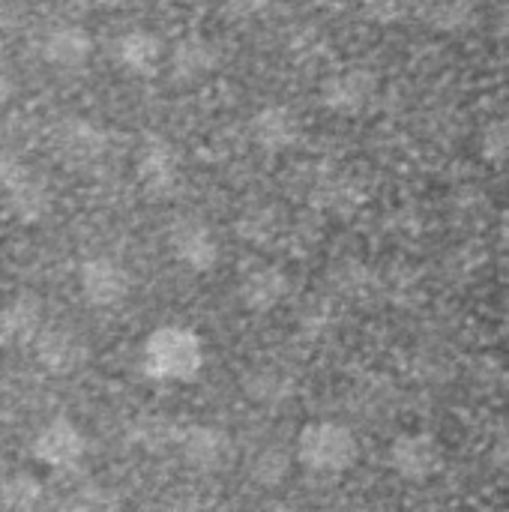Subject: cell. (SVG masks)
Instances as JSON below:
<instances>
[{"label": "cell", "mask_w": 509, "mask_h": 512, "mask_svg": "<svg viewBox=\"0 0 509 512\" xmlns=\"http://www.w3.org/2000/svg\"><path fill=\"white\" fill-rule=\"evenodd\" d=\"M204 366L201 336L180 324L156 327L144 342V372L162 384H189Z\"/></svg>", "instance_id": "1"}, {"label": "cell", "mask_w": 509, "mask_h": 512, "mask_svg": "<svg viewBox=\"0 0 509 512\" xmlns=\"http://www.w3.org/2000/svg\"><path fill=\"white\" fill-rule=\"evenodd\" d=\"M297 459L306 471L321 477H339L360 459L357 435L336 420H312L297 435Z\"/></svg>", "instance_id": "2"}, {"label": "cell", "mask_w": 509, "mask_h": 512, "mask_svg": "<svg viewBox=\"0 0 509 512\" xmlns=\"http://www.w3.org/2000/svg\"><path fill=\"white\" fill-rule=\"evenodd\" d=\"M30 453L45 468L72 471L81 465V459L87 453V438L78 429V423H72L69 417H54L39 429V435L30 444Z\"/></svg>", "instance_id": "3"}, {"label": "cell", "mask_w": 509, "mask_h": 512, "mask_svg": "<svg viewBox=\"0 0 509 512\" xmlns=\"http://www.w3.org/2000/svg\"><path fill=\"white\" fill-rule=\"evenodd\" d=\"M135 174L150 198H171L180 186V153L165 138H144L135 156Z\"/></svg>", "instance_id": "4"}, {"label": "cell", "mask_w": 509, "mask_h": 512, "mask_svg": "<svg viewBox=\"0 0 509 512\" xmlns=\"http://www.w3.org/2000/svg\"><path fill=\"white\" fill-rule=\"evenodd\" d=\"M78 288L84 294V300L96 309H114L120 306L129 291H132V279H129V270L108 258V255H96V258H87L81 267H78Z\"/></svg>", "instance_id": "5"}, {"label": "cell", "mask_w": 509, "mask_h": 512, "mask_svg": "<svg viewBox=\"0 0 509 512\" xmlns=\"http://www.w3.org/2000/svg\"><path fill=\"white\" fill-rule=\"evenodd\" d=\"M378 93V75L363 69V66H354V69H342L336 75H330L324 84H321V102L327 111L333 114H342V117H354V114H363L372 99Z\"/></svg>", "instance_id": "6"}, {"label": "cell", "mask_w": 509, "mask_h": 512, "mask_svg": "<svg viewBox=\"0 0 509 512\" xmlns=\"http://www.w3.org/2000/svg\"><path fill=\"white\" fill-rule=\"evenodd\" d=\"M3 189H6V204H9V213L24 222V225H33V222H42L48 213H51V189L45 180L33 177L24 165H9L6 162V171H3Z\"/></svg>", "instance_id": "7"}, {"label": "cell", "mask_w": 509, "mask_h": 512, "mask_svg": "<svg viewBox=\"0 0 509 512\" xmlns=\"http://www.w3.org/2000/svg\"><path fill=\"white\" fill-rule=\"evenodd\" d=\"M177 447H180L183 462H186L192 471H198V474H216V471H222V468L231 462V456H234L231 438H228L222 429L204 426V423L186 426V429L180 432Z\"/></svg>", "instance_id": "8"}, {"label": "cell", "mask_w": 509, "mask_h": 512, "mask_svg": "<svg viewBox=\"0 0 509 512\" xmlns=\"http://www.w3.org/2000/svg\"><path fill=\"white\" fill-rule=\"evenodd\" d=\"M33 354L45 372L63 378V375L78 372L87 363L90 345L81 339V333H75L69 327H45L39 333V339L33 342Z\"/></svg>", "instance_id": "9"}, {"label": "cell", "mask_w": 509, "mask_h": 512, "mask_svg": "<svg viewBox=\"0 0 509 512\" xmlns=\"http://www.w3.org/2000/svg\"><path fill=\"white\" fill-rule=\"evenodd\" d=\"M174 258L192 273H210L219 261V240L201 219H177L168 231Z\"/></svg>", "instance_id": "10"}, {"label": "cell", "mask_w": 509, "mask_h": 512, "mask_svg": "<svg viewBox=\"0 0 509 512\" xmlns=\"http://www.w3.org/2000/svg\"><path fill=\"white\" fill-rule=\"evenodd\" d=\"M387 462L405 483H426L441 468V450L432 435L408 432L390 444Z\"/></svg>", "instance_id": "11"}, {"label": "cell", "mask_w": 509, "mask_h": 512, "mask_svg": "<svg viewBox=\"0 0 509 512\" xmlns=\"http://www.w3.org/2000/svg\"><path fill=\"white\" fill-rule=\"evenodd\" d=\"M249 135L264 153H282L300 138V120L288 105L273 102V105H264L261 111H255V117L249 123Z\"/></svg>", "instance_id": "12"}, {"label": "cell", "mask_w": 509, "mask_h": 512, "mask_svg": "<svg viewBox=\"0 0 509 512\" xmlns=\"http://www.w3.org/2000/svg\"><path fill=\"white\" fill-rule=\"evenodd\" d=\"M216 66H219V48L207 36L192 33L171 48V75L180 84H195L210 72H216Z\"/></svg>", "instance_id": "13"}, {"label": "cell", "mask_w": 509, "mask_h": 512, "mask_svg": "<svg viewBox=\"0 0 509 512\" xmlns=\"http://www.w3.org/2000/svg\"><path fill=\"white\" fill-rule=\"evenodd\" d=\"M288 273L276 264H264V267H255L243 276L240 282V303L255 312V315H264L270 309H276L285 297H288Z\"/></svg>", "instance_id": "14"}, {"label": "cell", "mask_w": 509, "mask_h": 512, "mask_svg": "<svg viewBox=\"0 0 509 512\" xmlns=\"http://www.w3.org/2000/svg\"><path fill=\"white\" fill-rule=\"evenodd\" d=\"M93 54V36L81 24H57L42 39V57L57 69H78Z\"/></svg>", "instance_id": "15"}, {"label": "cell", "mask_w": 509, "mask_h": 512, "mask_svg": "<svg viewBox=\"0 0 509 512\" xmlns=\"http://www.w3.org/2000/svg\"><path fill=\"white\" fill-rule=\"evenodd\" d=\"M54 147L57 156L66 159L69 165H87L105 150V135L87 120H66L57 126Z\"/></svg>", "instance_id": "16"}, {"label": "cell", "mask_w": 509, "mask_h": 512, "mask_svg": "<svg viewBox=\"0 0 509 512\" xmlns=\"http://www.w3.org/2000/svg\"><path fill=\"white\" fill-rule=\"evenodd\" d=\"M117 63L132 75H153L162 63V39L150 30H126L114 45Z\"/></svg>", "instance_id": "17"}, {"label": "cell", "mask_w": 509, "mask_h": 512, "mask_svg": "<svg viewBox=\"0 0 509 512\" xmlns=\"http://www.w3.org/2000/svg\"><path fill=\"white\" fill-rule=\"evenodd\" d=\"M3 339L6 342H18V345H27V342H36L39 333L45 330L42 327V303L30 294H21L15 300L6 303L3 309Z\"/></svg>", "instance_id": "18"}, {"label": "cell", "mask_w": 509, "mask_h": 512, "mask_svg": "<svg viewBox=\"0 0 509 512\" xmlns=\"http://www.w3.org/2000/svg\"><path fill=\"white\" fill-rule=\"evenodd\" d=\"M243 393L258 405H282L294 393V384L279 369H252L243 375Z\"/></svg>", "instance_id": "19"}, {"label": "cell", "mask_w": 509, "mask_h": 512, "mask_svg": "<svg viewBox=\"0 0 509 512\" xmlns=\"http://www.w3.org/2000/svg\"><path fill=\"white\" fill-rule=\"evenodd\" d=\"M0 495H3V510L6 512H36V507L45 498V489H42L39 477L18 471V474H9L3 480Z\"/></svg>", "instance_id": "20"}, {"label": "cell", "mask_w": 509, "mask_h": 512, "mask_svg": "<svg viewBox=\"0 0 509 512\" xmlns=\"http://www.w3.org/2000/svg\"><path fill=\"white\" fill-rule=\"evenodd\" d=\"M291 474V453L285 447H264L249 468V477L261 486V489H279Z\"/></svg>", "instance_id": "21"}, {"label": "cell", "mask_w": 509, "mask_h": 512, "mask_svg": "<svg viewBox=\"0 0 509 512\" xmlns=\"http://www.w3.org/2000/svg\"><path fill=\"white\" fill-rule=\"evenodd\" d=\"M180 432H183V429H177V426H174L171 420H165V417H144V420L135 426V441H138L144 450L156 453V450H165V447L177 444V441H180Z\"/></svg>", "instance_id": "22"}, {"label": "cell", "mask_w": 509, "mask_h": 512, "mask_svg": "<svg viewBox=\"0 0 509 512\" xmlns=\"http://www.w3.org/2000/svg\"><path fill=\"white\" fill-rule=\"evenodd\" d=\"M66 512H120V498L102 486H84L72 495Z\"/></svg>", "instance_id": "23"}, {"label": "cell", "mask_w": 509, "mask_h": 512, "mask_svg": "<svg viewBox=\"0 0 509 512\" xmlns=\"http://www.w3.org/2000/svg\"><path fill=\"white\" fill-rule=\"evenodd\" d=\"M414 0H363V15L375 24H396L408 18Z\"/></svg>", "instance_id": "24"}, {"label": "cell", "mask_w": 509, "mask_h": 512, "mask_svg": "<svg viewBox=\"0 0 509 512\" xmlns=\"http://www.w3.org/2000/svg\"><path fill=\"white\" fill-rule=\"evenodd\" d=\"M222 3V12L237 18V21H249V18H258L267 12V6L273 0H219Z\"/></svg>", "instance_id": "25"}, {"label": "cell", "mask_w": 509, "mask_h": 512, "mask_svg": "<svg viewBox=\"0 0 509 512\" xmlns=\"http://www.w3.org/2000/svg\"><path fill=\"white\" fill-rule=\"evenodd\" d=\"M264 512H297L291 504H273V507H267Z\"/></svg>", "instance_id": "26"}, {"label": "cell", "mask_w": 509, "mask_h": 512, "mask_svg": "<svg viewBox=\"0 0 509 512\" xmlns=\"http://www.w3.org/2000/svg\"><path fill=\"white\" fill-rule=\"evenodd\" d=\"M84 3H90V6H114L120 0H84Z\"/></svg>", "instance_id": "27"}]
</instances>
